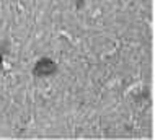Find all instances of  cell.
Instances as JSON below:
<instances>
[{
    "mask_svg": "<svg viewBox=\"0 0 155 140\" xmlns=\"http://www.w3.org/2000/svg\"><path fill=\"white\" fill-rule=\"evenodd\" d=\"M56 72V64L51 59H41L34 67V74L38 77H47V75H52Z\"/></svg>",
    "mask_w": 155,
    "mask_h": 140,
    "instance_id": "obj_1",
    "label": "cell"
},
{
    "mask_svg": "<svg viewBox=\"0 0 155 140\" xmlns=\"http://www.w3.org/2000/svg\"><path fill=\"white\" fill-rule=\"evenodd\" d=\"M0 64H2V56H0Z\"/></svg>",
    "mask_w": 155,
    "mask_h": 140,
    "instance_id": "obj_2",
    "label": "cell"
}]
</instances>
